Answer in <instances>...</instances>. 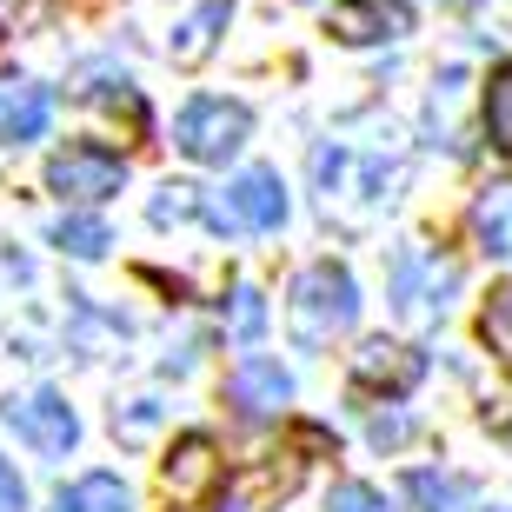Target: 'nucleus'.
<instances>
[{
    "label": "nucleus",
    "mask_w": 512,
    "mask_h": 512,
    "mask_svg": "<svg viewBox=\"0 0 512 512\" xmlns=\"http://www.w3.org/2000/svg\"><path fill=\"white\" fill-rule=\"evenodd\" d=\"M260 326H266L260 293H253V286H233V340H240V346H253V340H260Z\"/></svg>",
    "instance_id": "17"
},
{
    "label": "nucleus",
    "mask_w": 512,
    "mask_h": 512,
    "mask_svg": "<svg viewBox=\"0 0 512 512\" xmlns=\"http://www.w3.org/2000/svg\"><path fill=\"white\" fill-rule=\"evenodd\" d=\"M54 247L74 253V260H100V253H107V227L87 220V213H60L54 220Z\"/></svg>",
    "instance_id": "15"
},
{
    "label": "nucleus",
    "mask_w": 512,
    "mask_h": 512,
    "mask_svg": "<svg viewBox=\"0 0 512 512\" xmlns=\"http://www.w3.org/2000/svg\"><path fill=\"white\" fill-rule=\"evenodd\" d=\"M459 286V266L439 260V253H399L393 260V306L399 320L413 326H433L439 313H446V293Z\"/></svg>",
    "instance_id": "4"
},
{
    "label": "nucleus",
    "mask_w": 512,
    "mask_h": 512,
    "mask_svg": "<svg viewBox=\"0 0 512 512\" xmlns=\"http://www.w3.org/2000/svg\"><path fill=\"white\" fill-rule=\"evenodd\" d=\"M47 187H54L60 200H107V193L127 187V160L94 147V140H67V147L47 160Z\"/></svg>",
    "instance_id": "3"
},
{
    "label": "nucleus",
    "mask_w": 512,
    "mask_h": 512,
    "mask_svg": "<svg viewBox=\"0 0 512 512\" xmlns=\"http://www.w3.org/2000/svg\"><path fill=\"white\" fill-rule=\"evenodd\" d=\"M0 512H27V486L14 479V466L0 459Z\"/></svg>",
    "instance_id": "20"
},
{
    "label": "nucleus",
    "mask_w": 512,
    "mask_h": 512,
    "mask_svg": "<svg viewBox=\"0 0 512 512\" xmlns=\"http://www.w3.org/2000/svg\"><path fill=\"white\" fill-rule=\"evenodd\" d=\"M486 340L512 360V286H499L493 300H486Z\"/></svg>",
    "instance_id": "18"
},
{
    "label": "nucleus",
    "mask_w": 512,
    "mask_h": 512,
    "mask_svg": "<svg viewBox=\"0 0 512 512\" xmlns=\"http://www.w3.org/2000/svg\"><path fill=\"white\" fill-rule=\"evenodd\" d=\"M353 313H360V286L333 260L306 266L300 280H293V293H286V326H293L300 346H333V333H346Z\"/></svg>",
    "instance_id": "1"
},
{
    "label": "nucleus",
    "mask_w": 512,
    "mask_h": 512,
    "mask_svg": "<svg viewBox=\"0 0 512 512\" xmlns=\"http://www.w3.org/2000/svg\"><path fill=\"white\" fill-rule=\"evenodd\" d=\"M333 34L346 47H373V40L413 34V7L406 0H333Z\"/></svg>",
    "instance_id": "7"
},
{
    "label": "nucleus",
    "mask_w": 512,
    "mask_h": 512,
    "mask_svg": "<svg viewBox=\"0 0 512 512\" xmlns=\"http://www.w3.org/2000/svg\"><path fill=\"white\" fill-rule=\"evenodd\" d=\"M227 27V0H207L200 14H187L180 20V40H173V60L180 67H193V60H207V47H213V34Z\"/></svg>",
    "instance_id": "14"
},
{
    "label": "nucleus",
    "mask_w": 512,
    "mask_h": 512,
    "mask_svg": "<svg viewBox=\"0 0 512 512\" xmlns=\"http://www.w3.org/2000/svg\"><path fill=\"white\" fill-rule=\"evenodd\" d=\"M419 373H426V353L419 346H399V340H366L353 353V386L360 393H413Z\"/></svg>",
    "instance_id": "6"
},
{
    "label": "nucleus",
    "mask_w": 512,
    "mask_h": 512,
    "mask_svg": "<svg viewBox=\"0 0 512 512\" xmlns=\"http://www.w3.org/2000/svg\"><path fill=\"white\" fill-rule=\"evenodd\" d=\"M406 433H413V426H406V419H399V413L373 419V446H406Z\"/></svg>",
    "instance_id": "21"
},
{
    "label": "nucleus",
    "mask_w": 512,
    "mask_h": 512,
    "mask_svg": "<svg viewBox=\"0 0 512 512\" xmlns=\"http://www.w3.org/2000/svg\"><path fill=\"white\" fill-rule=\"evenodd\" d=\"M473 240L493 260H512V180H499V187L479 193V207H473Z\"/></svg>",
    "instance_id": "13"
},
{
    "label": "nucleus",
    "mask_w": 512,
    "mask_h": 512,
    "mask_svg": "<svg viewBox=\"0 0 512 512\" xmlns=\"http://www.w3.org/2000/svg\"><path fill=\"white\" fill-rule=\"evenodd\" d=\"M47 120H54V94L47 87H0V140L7 147H27V140H40L47 133Z\"/></svg>",
    "instance_id": "11"
},
{
    "label": "nucleus",
    "mask_w": 512,
    "mask_h": 512,
    "mask_svg": "<svg viewBox=\"0 0 512 512\" xmlns=\"http://www.w3.org/2000/svg\"><path fill=\"white\" fill-rule=\"evenodd\" d=\"M54 512H133V493L120 473H87L54 493Z\"/></svg>",
    "instance_id": "12"
},
{
    "label": "nucleus",
    "mask_w": 512,
    "mask_h": 512,
    "mask_svg": "<svg viewBox=\"0 0 512 512\" xmlns=\"http://www.w3.org/2000/svg\"><path fill=\"white\" fill-rule=\"evenodd\" d=\"M213 486H220V453H213L207 433H187L167 459V493L180 499V506H193V499H207Z\"/></svg>",
    "instance_id": "10"
},
{
    "label": "nucleus",
    "mask_w": 512,
    "mask_h": 512,
    "mask_svg": "<svg viewBox=\"0 0 512 512\" xmlns=\"http://www.w3.org/2000/svg\"><path fill=\"white\" fill-rule=\"evenodd\" d=\"M0 419H7V426H14V433L27 439L34 453H47V459H60V453H67V446L80 439V419H74V406H67L60 393L7 399V406H0Z\"/></svg>",
    "instance_id": "5"
},
{
    "label": "nucleus",
    "mask_w": 512,
    "mask_h": 512,
    "mask_svg": "<svg viewBox=\"0 0 512 512\" xmlns=\"http://www.w3.org/2000/svg\"><path fill=\"white\" fill-rule=\"evenodd\" d=\"M253 133V114L240 107V100H187L180 107V120H173V147L187 153V160H200V167H227L233 153L247 147Z\"/></svg>",
    "instance_id": "2"
},
{
    "label": "nucleus",
    "mask_w": 512,
    "mask_h": 512,
    "mask_svg": "<svg viewBox=\"0 0 512 512\" xmlns=\"http://www.w3.org/2000/svg\"><path fill=\"white\" fill-rule=\"evenodd\" d=\"M333 512H386V499L360 479H346V486H333Z\"/></svg>",
    "instance_id": "19"
},
{
    "label": "nucleus",
    "mask_w": 512,
    "mask_h": 512,
    "mask_svg": "<svg viewBox=\"0 0 512 512\" xmlns=\"http://www.w3.org/2000/svg\"><path fill=\"white\" fill-rule=\"evenodd\" d=\"M233 406H240V419H273L293 399V380L280 373V360H260V353H247V360L233 366V380H227Z\"/></svg>",
    "instance_id": "8"
},
{
    "label": "nucleus",
    "mask_w": 512,
    "mask_h": 512,
    "mask_svg": "<svg viewBox=\"0 0 512 512\" xmlns=\"http://www.w3.org/2000/svg\"><path fill=\"white\" fill-rule=\"evenodd\" d=\"M486 133L499 153H512V67H493L486 80Z\"/></svg>",
    "instance_id": "16"
},
{
    "label": "nucleus",
    "mask_w": 512,
    "mask_h": 512,
    "mask_svg": "<svg viewBox=\"0 0 512 512\" xmlns=\"http://www.w3.org/2000/svg\"><path fill=\"white\" fill-rule=\"evenodd\" d=\"M227 213H233L247 233H273V227L286 220V187H280V173H273V167L240 173V180L227 187Z\"/></svg>",
    "instance_id": "9"
}]
</instances>
